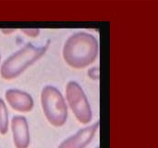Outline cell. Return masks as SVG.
Returning a JSON list of instances; mask_svg holds the SVG:
<instances>
[{
  "label": "cell",
  "mask_w": 158,
  "mask_h": 148,
  "mask_svg": "<svg viewBox=\"0 0 158 148\" xmlns=\"http://www.w3.org/2000/svg\"><path fill=\"white\" fill-rule=\"evenodd\" d=\"M0 58H1V57H0Z\"/></svg>",
  "instance_id": "30bf717a"
},
{
  "label": "cell",
  "mask_w": 158,
  "mask_h": 148,
  "mask_svg": "<svg viewBox=\"0 0 158 148\" xmlns=\"http://www.w3.org/2000/svg\"><path fill=\"white\" fill-rule=\"evenodd\" d=\"M13 140L16 148H27L29 144V126L24 117L16 116L12 120Z\"/></svg>",
  "instance_id": "8992f818"
},
{
  "label": "cell",
  "mask_w": 158,
  "mask_h": 148,
  "mask_svg": "<svg viewBox=\"0 0 158 148\" xmlns=\"http://www.w3.org/2000/svg\"><path fill=\"white\" fill-rule=\"evenodd\" d=\"M66 98L77 120L82 123H88L92 120V111L87 98L81 86L74 81L66 86Z\"/></svg>",
  "instance_id": "277c9868"
},
{
  "label": "cell",
  "mask_w": 158,
  "mask_h": 148,
  "mask_svg": "<svg viewBox=\"0 0 158 148\" xmlns=\"http://www.w3.org/2000/svg\"><path fill=\"white\" fill-rule=\"evenodd\" d=\"M6 99L12 108L19 112H29L33 107V100L31 96L18 89L6 91Z\"/></svg>",
  "instance_id": "52a82bcc"
},
{
  "label": "cell",
  "mask_w": 158,
  "mask_h": 148,
  "mask_svg": "<svg viewBox=\"0 0 158 148\" xmlns=\"http://www.w3.org/2000/svg\"><path fill=\"white\" fill-rule=\"evenodd\" d=\"M9 126V116L8 109L2 99H0V134L4 135L7 133Z\"/></svg>",
  "instance_id": "ba28073f"
},
{
  "label": "cell",
  "mask_w": 158,
  "mask_h": 148,
  "mask_svg": "<svg viewBox=\"0 0 158 148\" xmlns=\"http://www.w3.org/2000/svg\"><path fill=\"white\" fill-rule=\"evenodd\" d=\"M46 46H35L31 43L9 56L1 66L2 78L12 80L22 73L28 66L35 63L46 51Z\"/></svg>",
  "instance_id": "7a4b0ae2"
},
{
  "label": "cell",
  "mask_w": 158,
  "mask_h": 148,
  "mask_svg": "<svg viewBox=\"0 0 158 148\" xmlns=\"http://www.w3.org/2000/svg\"><path fill=\"white\" fill-rule=\"evenodd\" d=\"M41 102L48 121L53 126H63L67 119V108L61 92L52 86H45L42 91Z\"/></svg>",
  "instance_id": "3957f363"
},
{
  "label": "cell",
  "mask_w": 158,
  "mask_h": 148,
  "mask_svg": "<svg viewBox=\"0 0 158 148\" xmlns=\"http://www.w3.org/2000/svg\"><path fill=\"white\" fill-rule=\"evenodd\" d=\"M98 49V42L94 35L77 32L66 40L63 47V58L72 67L83 69L96 60Z\"/></svg>",
  "instance_id": "6da1fadb"
},
{
  "label": "cell",
  "mask_w": 158,
  "mask_h": 148,
  "mask_svg": "<svg viewBox=\"0 0 158 148\" xmlns=\"http://www.w3.org/2000/svg\"><path fill=\"white\" fill-rule=\"evenodd\" d=\"M25 34L31 37H35L40 34V29H22Z\"/></svg>",
  "instance_id": "9c48e42d"
},
{
  "label": "cell",
  "mask_w": 158,
  "mask_h": 148,
  "mask_svg": "<svg viewBox=\"0 0 158 148\" xmlns=\"http://www.w3.org/2000/svg\"><path fill=\"white\" fill-rule=\"evenodd\" d=\"M99 123L81 129L80 131L69 137L59 146L58 148H85L94 138L98 129Z\"/></svg>",
  "instance_id": "5b68a950"
}]
</instances>
